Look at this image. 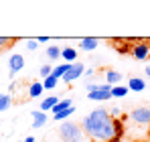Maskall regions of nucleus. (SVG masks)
Listing matches in <instances>:
<instances>
[{
  "instance_id": "nucleus-1",
  "label": "nucleus",
  "mask_w": 150,
  "mask_h": 142,
  "mask_svg": "<svg viewBox=\"0 0 150 142\" xmlns=\"http://www.w3.org/2000/svg\"><path fill=\"white\" fill-rule=\"evenodd\" d=\"M81 130L85 132V136L89 140H96V142H110L116 136L114 118L103 108H98V110L89 112L81 120Z\"/></svg>"
},
{
  "instance_id": "nucleus-2",
  "label": "nucleus",
  "mask_w": 150,
  "mask_h": 142,
  "mask_svg": "<svg viewBox=\"0 0 150 142\" xmlns=\"http://www.w3.org/2000/svg\"><path fill=\"white\" fill-rule=\"evenodd\" d=\"M59 136L63 142H89L85 136V132L81 130V126H77L75 122H65L59 126Z\"/></svg>"
},
{
  "instance_id": "nucleus-3",
  "label": "nucleus",
  "mask_w": 150,
  "mask_h": 142,
  "mask_svg": "<svg viewBox=\"0 0 150 142\" xmlns=\"http://www.w3.org/2000/svg\"><path fill=\"white\" fill-rule=\"evenodd\" d=\"M85 89H87V97L91 102H108L112 97V85H108V83H91V81H87Z\"/></svg>"
},
{
  "instance_id": "nucleus-4",
  "label": "nucleus",
  "mask_w": 150,
  "mask_h": 142,
  "mask_svg": "<svg viewBox=\"0 0 150 142\" xmlns=\"http://www.w3.org/2000/svg\"><path fill=\"white\" fill-rule=\"evenodd\" d=\"M132 55H134V59H148L150 57V43L148 41H136L134 45H132V51H130Z\"/></svg>"
},
{
  "instance_id": "nucleus-5",
  "label": "nucleus",
  "mask_w": 150,
  "mask_h": 142,
  "mask_svg": "<svg viewBox=\"0 0 150 142\" xmlns=\"http://www.w3.org/2000/svg\"><path fill=\"white\" fill-rule=\"evenodd\" d=\"M83 73H85V65H83V63H79V61H75V63H71L69 71L63 75V81H65V83H73L75 79H79Z\"/></svg>"
},
{
  "instance_id": "nucleus-6",
  "label": "nucleus",
  "mask_w": 150,
  "mask_h": 142,
  "mask_svg": "<svg viewBox=\"0 0 150 142\" xmlns=\"http://www.w3.org/2000/svg\"><path fill=\"white\" fill-rule=\"evenodd\" d=\"M130 118L134 120L136 124H150V108L142 106V108H136L130 112Z\"/></svg>"
},
{
  "instance_id": "nucleus-7",
  "label": "nucleus",
  "mask_w": 150,
  "mask_h": 142,
  "mask_svg": "<svg viewBox=\"0 0 150 142\" xmlns=\"http://www.w3.org/2000/svg\"><path fill=\"white\" fill-rule=\"evenodd\" d=\"M23 67H25V57L21 53L10 55V59H8V73L14 75V73H18V71L23 69Z\"/></svg>"
},
{
  "instance_id": "nucleus-8",
  "label": "nucleus",
  "mask_w": 150,
  "mask_h": 142,
  "mask_svg": "<svg viewBox=\"0 0 150 142\" xmlns=\"http://www.w3.org/2000/svg\"><path fill=\"white\" fill-rule=\"evenodd\" d=\"M128 89H130V92L140 94V92H144V89H146V81H144V79H140V77H130V79H128Z\"/></svg>"
},
{
  "instance_id": "nucleus-9",
  "label": "nucleus",
  "mask_w": 150,
  "mask_h": 142,
  "mask_svg": "<svg viewBox=\"0 0 150 142\" xmlns=\"http://www.w3.org/2000/svg\"><path fill=\"white\" fill-rule=\"evenodd\" d=\"M98 45H100V41H98L96 37H85V39H81V41H79V47L83 49V51H87V53L96 51Z\"/></svg>"
},
{
  "instance_id": "nucleus-10",
  "label": "nucleus",
  "mask_w": 150,
  "mask_h": 142,
  "mask_svg": "<svg viewBox=\"0 0 150 142\" xmlns=\"http://www.w3.org/2000/svg\"><path fill=\"white\" fill-rule=\"evenodd\" d=\"M122 79H124V77H122L120 71H116V69H108V71H105V83H108V85L114 87V85H118Z\"/></svg>"
},
{
  "instance_id": "nucleus-11",
  "label": "nucleus",
  "mask_w": 150,
  "mask_h": 142,
  "mask_svg": "<svg viewBox=\"0 0 150 142\" xmlns=\"http://www.w3.org/2000/svg\"><path fill=\"white\" fill-rule=\"evenodd\" d=\"M47 114H45V112H41V110H39V112H33V128H43V126H45V124H47Z\"/></svg>"
},
{
  "instance_id": "nucleus-12",
  "label": "nucleus",
  "mask_w": 150,
  "mask_h": 142,
  "mask_svg": "<svg viewBox=\"0 0 150 142\" xmlns=\"http://www.w3.org/2000/svg\"><path fill=\"white\" fill-rule=\"evenodd\" d=\"M57 104H59V97H57V95H49L47 99H43V104H41V112L47 114V112H51Z\"/></svg>"
},
{
  "instance_id": "nucleus-13",
  "label": "nucleus",
  "mask_w": 150,
  "mask_h": 142,
  "mask_svg": "<svg viewBox=\"0 0 150 142\" xmlns=\"http://www.w3.org/2000/svg\"><path fill=\"white\" fill-rule=\"evenodd\" d=\"M61 57H63L67 63H75V61H77V51H75L73 47H65V49H61Z\"/></svg>"
},
{
  "instance_id": "nucleus-14",
  "label": "nucleus",
  "mask_w": 150,
  "mask_h": 142,
  "mask_svg": "<svg viewBox=\"0 0 150 142\" xmlns=\"http://www.w3.org/2000/svg\"><path fill=\"white\" fill-rule=\"evenodd\" d=\"M43 81H33L30 85H28V95L30 97H41V94H43Z\"/></svg>"
},
{
  "instance_id": "nucleus-15",
  "label": "nucleus",
  "mask_w": 150,
  "mask_h": 142,
  "mask_svg": "<svg viewBox=\"0 0 150 142\" xmlns=\"http://www.w3.org/2000/svg\"><path fill=\"white\" fill-rule=\"evenodd\" d=\"M69 67H71V63H63V65H57L55 69H53V73H51V77H55V79H63V75L69 71Z\"/></svg>"
},
{
  "instance_id": "nucleus-16",
  "label": "nucleus",
  "mask_w": 150,
  "mask_h": 142,
  "mask_svg": "<svg viewBox=\"0 0 150 142\" xmlns=\"http://www.w3.org/2000/svg\"><path fill=\"white\" fill-rule=\"evenodd\" d=\"M71 106H73V102H71L69 97H65V99H59V104H57L51 112H53V114H59V112H63V110H67V108H71Z\"/></svg>"
},
{
  "instance_id": "nucleus-17",
  "label": "nucleus",
  "mask_w": 150,
  "mask_h": 142,
  "mask_svg": "<svg viewBox=\"0 0 150 142\" xmlns=\"http://www.w3.org/2000/svg\"><path fill=\"white\" fill-rule=\"evenodd\" d=\"M128 85H114L112 87V97H124V95H128Z\"/></svg>"
},
{
  "instance_id": "nucleus-18",
  "label": "nucleus",
  "mask_w": 150,
  "mask_h": 142,
  "mask_svg": "<svg viewBox=\"0 0 150 142\" xmlns=\"http://www.w3.org/2000/svg\"><path fill=\"white\" fill-rule=\"evenodd\" d=\"M12 104V97L8 94H0V112H6Z\"/></svg>"
},
{
  "instance_id": "nucleus-19",
  "label": "nucleus",
  "mask_w": 150,
  "mask_h": 142,
  "mask_svg": "<svg viewBox=\"0 0 150 142\" xmlns=\"http://www.w3.org/2000/svg\"><path fill=\"white\" fill-rule=\"evenodd\" d=\"M47 57H49L51 61H57V59L61 57V49L55 47V45H53V47H47Z\"/></svg>"
},
{
  "instance_id": "nucleus-20",
  "label": "nucleus",
  "mask_w": 150,
  "mask_h": 142,
  "mask_svg": "<svg viewBox=\"0 0 150 142\" xmlns=\"http://www.w3.org/2000/svg\"><path fill=\"white\" fill-rule=\"evenodd\" d=\"M73 112H75V108L71 106V108H67V110H63V112H59V114H53V118H55L57 122H59V120H65V118H69V116H71Z\"/></svg>"
},
{
  "instance_id": "nucleus-21",
  "label": "nucleus",
  "mask_w": 150,
  "mask_h": 142,
  "mask_svg": "<svg viewBox=\"0 0 150 142\" xmlns=\"http://www.w3.org/2000/svg\"><path fill=\"white\" fill-rule=\"evenodd\" d=\"M57 83H59V79H55V77H47V79H43V87H45V89H55Z\"/></svg>"
},
{
  "instance_id": "nucleus-22",
  "label": "nucleus",
  "mask_w": 150,
  "mask_h": 142,
  "mask_svg": "<svg viewBox=\"0 0 150 142\" xmlns=\"http://www.w3.org/2000/svg\"><path fill=\"white\" fill-rule=\"evenodd\" d=\"M51 73H53V67L45 63V65L41 67V77H43V79H47V77H51Z\"/></svg>"
},
{
  "instance_id": "nucleus-23",
  "label": "nucleus",
  "mask_w": 150,
  "mask_h": 142,
  "mask_svg": "<svg viewBox=\"0 0 150 142\" xmlns=\"http://www.w3.org/2000/svg\"><path fill=\"white\" fill-rule=\"evenodd\" d=\"M26 49H28V51H37V49H39L37 39H28V41H26Z\"/></svg>"
},
{
  "instance_id": "nucleus-24",
  "label": "nucleus",
  "mask_w": 150,
  "mask_h": 142,
  "mask_svg": "<svg viewBox=\"0 0 150 142\" xmlns=\"http://www.w3.org/2000/svg\"><path fill=\"white\" fill-rule=\"evenodd\" d=\"M14 43V39H8V37H0V49L8 47V45H12Z\"/></svg>"
},
{
  "instance_id": "nucleus-25",
  "label": "nucleus",
  "mask_w": 150,
  "mask_h": 142,
  "mask_svg": "<svg viewBox=\"0 0 150 142\" xmlns=\"http://www.w3.org/2000/svg\"><path fill=\"white\" fill-rule=\"evenodd\" d=\"M110 116H112L114 120H116V118H120V116H122V110H120V108L116 106V108H112V110H110Z\"/></svg>"
},
{
  "instance_id": "nucleus-26",
  "label": "nucleus",
  "mask_w": 150,
  "mask_h": 142,
  "mask_svg": "<svg viewBox=\"0 0 150 142\" xmlns=\"http://www.w3.org/2000/svg\"><path fill=\"white\" fill-rule=\"evenodd\" d=\"M37 43H39V45H43V43H49V37H39V39H37Z\"/></svg>"
},
{
  "instance_id": "nucleus-27",
  "label": "nucleus",
  "mask_w": 150,
  "mask_h": 142,
  "mask_svg": "<svg viewBox=\"0 0 150 142\" xmlns=\"http://www.w3.org/2000/svg\"><path fill=\"white\" fill-rule=\"evenodd\" d=\"M21 142H35V138H33V136H26L25 140H21Z\"/></svg>"
},
{
  "instance_id": "nucleus-28",
  "label": "nucleus",
  "mask_w": 150,
  "mask_h": 142,
  "mask_svg": "<svg viewBox=\"0 0 150 142\" xmlns=\"http://www.w3.org/2000/svg\"><path fill=\"white\" fill-rule=\"evenodd\" d=\"M146 75H148V77H150V65H148V67H146Z\"/></svg>"
}]
</instances>
